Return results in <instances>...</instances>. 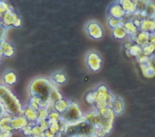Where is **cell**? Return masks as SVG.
<instances>
[{
	"label": "cell",
	"instance_id": "6da1fadb",
	"mask_svg": "<svg viewBox=\"0 0 155 137\" xmlns=\"http://www.w3.org/2000/svg\"><path fill=\"white\" fill-rule=\"evenodd\" d=\"M147 13L150 16L155 15V4L153 3H150L147 8Z\"/></svg>",
	"mask_w": 155,
	"mask_h": 137
},
{
	"label": "cell",
	"instance_id": "7a4b0ae2",
	"mask_svg": "<svg viewBox=\"0 0 155 137\" xmlns=\"http://www.w3.org/2000/svg\"><path fill=\"white\" fill-rule=\"evenodd\" d=\"M154 58H155V53H154Z\"/></svg>",
	"mask_w": 155,
	"mask_h": 137
}]
</instances>
